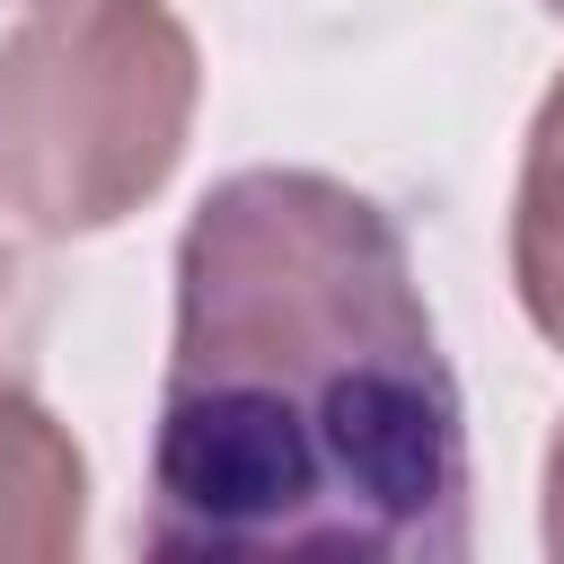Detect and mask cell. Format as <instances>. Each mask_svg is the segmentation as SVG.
<instances>
[{"mask_svg":"<svg viewBox=\"0 0 564 564\" xmlns=\"http://www.w3.org/2000/svg\"><path fill=\"white\" fill-rule=\"evenodd\" d=\"M141 546L458 564L467 405L405 229L326 167H238L176 238Z\"/></svg>","mask_w":564,"mask_h":564,"instance_id":"1","label":"cell"},{"mask_svg":"<svg viewBox=\"0 0 564 564\" xmlns=\"http://www.w3.org/2000/svg\"><path fill=\"white\" fill-rule=\"evenodd\" d=\"M194 97L203 62L167 0H35L0 35V212L35 238L132 220L176 176Z\"/></svg>","mask_w":564,"mask_h":564,"instance_id":"2","label":"cell"},{"mask_svg":"<svg viewBox=\"0 0 564 564\" xmlns=\"http://www.w3.org/2000/svg\"><path fill=\"white\" fill-rule=\"evenodd\" d=\"M88 529V458L35 388H0V564H62Z\"/></svg>","mask_w":564,"mask_h":564,"instance_id":"3","label":"cell"},{"mask_svg":"<svg viewBox=\"0 0 564 564\" xmlns=\"http://www.w3.org/2000/svg\"><path fill=\"white\" fill-rule=\"evenodd\" d=\"M35 335H44V300L26 256L0 238V388H35Z\"/></svg>","mask_w":564,"mask_h":564,"instance_id":"4","label":"cell"},{"mask_svg":"<svg viewBox=\"0 0 564 564\" xmlns=\"http://www.w3.org/2000/svg\"><path fill=\"white\" fill-rule=\"evenodd\" d=\"M546 511H538V538H546V555H564V423H555V441H546Z\"/></svg>","mask_w":564,"mask_h":564,"instance_id":"5","label":"cell"},{"mask_svg":"<svg viewBox=\"0 0 564 564\" xmlns=\"http://www.w3.org/2000/svg\"><path fill=\"white\" fill-rule=\"evenodd\" d=\"M546 9H555V18H564V0H546Z\"/></svg>","mask_w":564,"mask_h":564,"instance_id":"6","label":"cell"},{"mask_svg":"<svg viewBox=\"0 0 564 564\" xmlns=\"http://www.w3.org/2000/svg\"><path fill=\"white\" fill-rule=\"evenodd\" d=\"M555 97H564V70H555Z\"/></svg>","mask_w":564,"mask_h":564,"instance_id":"7","label":"cell"},{"mask_svg":"<svg viewBox=\"0 0 564 564\" xmlns=\"http://www.w3.org/2000/svg\"><path fill=\"white\" fill-rule=\"evenodd\" d=\"M18 9H35V0H18Z\"/></svg>","mask_w":564,"mask_h":564,"instance_id":"8","label":"cell"}]
</instances>
